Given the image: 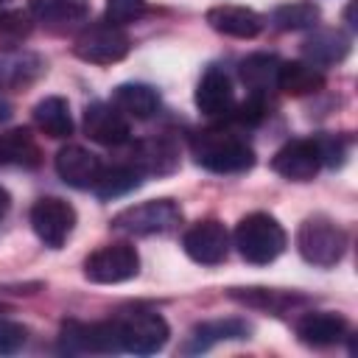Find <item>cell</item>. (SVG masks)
<instances>
[{
    "instance_id": "obj_6",
    "label": "cell",
    "mask_w": 358,
    "mask_h": 358,
    "mask_svg": "<svg viewBox=\"0 0 358 358\" xmlns=\"http://www.w3.org/2000/svg\"><path fill=\"white\" fill-rule=\"evenodd\" d=\"M129 48H131L129 34L120 25H112V22L87 25L76 36V45H73L76 56L81 62H90V64H115V62L126 59Z\"/></svg>"
},
{
    "instance_id": "obj_21",
    "label": "cell",
    "mask_w": 358,
    "mask_h": 358,
    "mask_svg": "<svg viewBox=\"0 0 358 358\" xmlns=\"http://www.w3.org/2000/svg\"><path fill=\"white\" fill-rule=\"evenodd\" d=\"M112 106H117L126 117H134V120H148L157 106H159V95L154 87L148 84H137V81H129V84H117L115 92H112Z\"/></svg>"
},
{
    "instance_id": "obj_8",
    "label": "cell",
    "mask_w": 358,
    "mask_h": 358,
    "mask_svg": "<svg viewBox=\"0 0 358 358\" xmlns=\"http://www.w3.org/2000/svg\"><path fill=\"white\" fill-rule=\"evenodd\" d=\"M31 227L48 249H62L76 227V210L59 196H42L31 207Z\"/></svg>"
},
{
    "instance_id": "obj_4",
    "label": "cell",
    "mask_w": 358,
    "mask_h": 358,
    "mask_svg": "<svg viewBox=\"0 0 358 358\" xmlns=\"http://www.w3.org/2000/svg\"><path fill=\"white\" fill-rule=\"evenodd\" d=\"M179 221H182V207L173 199H151V201L131 204V207L120 210L112 218V229L123 232V235L145 238V235L171 232Z\"/></svg>"
},
{
    "instance_id": "obj_10",
    "label": "cell",
    "mask_w": 358,
    "mask_h": 358,
    "mask_svg": "<svg viewBox=\"0 0 358 358\" xmlns=\"http://www.w3.org/2000/svg\"><path fill=\"white\" fill-rule=\"evenodd\" d=\"M62 350L64 352H120L117 327L112 322H64L62 324Z\"/></svg>"
},
{
    "instance_id": "obj_31",
    "label": "cell",
    "mask_w": 358,
    "mask_h": 358,
    "mask_svg": "<svg viewBox=\"0 0 358 358\" xmlns=\"http://www.w3.org/2000/svg\"><path fill=\"white\" fill-rule=\"evenodd\" d=\"M263 115H266V95L249 92V98H246L241 106H232V112H229L227 117H232L238 126L252 129V126H257V123L263 120Z\"/></svg>"
},
{
    "instance_id": "obj_29",
    "label": "cell",
    "mask_w": 358,
    "mask_h": 358,
    "mask_svg": "<svg viewBox=\"0 0 358 358\" xmlns=\"http://www.w3.org/2000/svg\"><path fill=\"white\" fill-rule=\"evenodd\" d=\"M28 6L42 22H78L90 11V0H28Z\"/></svg>"
},
{
    "instance_id": "obj_36",
    "label": "cell",
    "mask_w": 358,
    "mask_h": 358,
    "mask_svg": "<svg viewBox=\"0 0 358 358\" xmlns=\"http://www.w3.org/2000/svg\"><path fill=\"white\" fill-rule=\"evenodd\" d=\"M3 3H6V0H0V6H3Z\"/></svg>"
},
{
    "instance_id": "obj_33",
    "label": "cell",
    "mask_w": 358,
    "mask_h": 358,
    "mask_svg": "<svg viewBox=\"0 0 358 358\" xmlns=\"http://www.w3.org/2000/svg\"><path fill=\"white\" fill-rule=\"evenodd\" d=\"M313 140H316V148H319L322 165L336 168V165H341V162H344L347 148H344V140H341V137H336V134H319V137H313Z\"/></svg>"
},
{
    "instance_id": "obj_25",
    "label": "cell",
    "mask_w": 358,
    "mask_h": 358,
    "mask_svg": "<svg viewBox=\"0 0 358 358\" xmlns=\"http://www.w3.org/2000/svg\"><path fill=\"white\" fill-rule=\"evenodd\" d=\"M143 182V173L137 171V165H112V168H101L92 190L98 199H117V196H126L131 193L134 187H140Z\"/></svg>"
},
{
    "instance_id": "obj_17",
    "label": "cell",
    "mask_w": 358,
    "mask_h": 358,
    "mask_svg": "<svg viewBox=\"0 0 358 358\" xmlns=\"http://www.w3.org/2000/svg\"><path fill=\"white\" fill-rule=\"evenodd\" d=\"M347 330H350V322L333 310H310L296 319V336L310 347H330L341 341Z\"/></svg>"
},
{
    "instance_id": "obj_32",
    "label": "cell",
    "mask_w": 358,
    "mask_h": 358,
    "mask_svg": "<svg viewBox=\"0 0 358 358\" xmlns=\"http://www.w3.org/2000/svg\"><path fill=\"white\" fill-rule=\"evenodd\" d=\"M145 14V0H106V22L129 25Z\"/></svg>"
},
{
    "instance_id": "obj_9",
    "label": "cell",
    "mask_w": 358,
    "mask_h": 358,
    "mask_svg": "<svg viewBox=\"0 0 358 358\" xmlns=\"http://www.w3.org/2000/svg\"><path fill=\"white\" fill-rule=\"evenodd\" d=\"M182 249L190 260L201 263V266H215L227 257L229 252V232L221 221L215 218H204L196 221L185 235H182Z\"/></svg>"
},
{
    "instance_id": "obj_14",
    "label": "cell",
    "mask_w": 358,
    "mask_h": 358,
    "mask_svg": "<svg viewBox=\"0 0 358 358\" xmlns=\"http://www.w3.org/2000/svg\"><path fill=\"white\" fill-rule=\"evenodd\" d=\"M101 168H103L101 159L84 145H64L56 154V173L62 176L64 185L78 187V190H87V187L92 190Z\"/></svg>"
},
{
    "instance_id": "obj_30",
    "label": "cell",
    "mask_w": 358,
    "mask_h": 358,
    "mask_svg": "<svg viewBox=\"0 0 358 358\" xmlns=\"http://www.w3.org/2000/svg\"><path fill=\"white\" fill-rule=\"evenodd\" d=\"M34 31V20L28 11L20 8H3L0 11V48L3 50H14L20 48Z\"/></svg>"
},
{
    "instance_id": "obj_22",
    "label": "cell",
    "mask_w": 358,
    "mask_h": 358,
    "mask_svg": "<svg viewBox=\"0 0 358 358\" xmlns=\"http://www.w3.org/2000/svg\"><path fill=\"white\" fill-rule=\"evenodd\" d=\"M280 59L274 53H252L241 62L238 73H241V81L246 84L249 92H257V95H266L268 90L277 87V76H280Z\"/></svg>"
},
{
    "instance_id": "obj_7",
    "label": "cell",
    "mask_w": 358,
    "mask_h": 358,
    "mask_svg": "<svg viewBox=\"0 0 358 358\" xmlns=\"http://www.w3.org/2000/svg\"><path fill=\"white\" fill-rule=\"evenodd\" d=\"M140 271V255L129 243H106L84 260V277L98 285H117Z\"/></svg>"
},
{
    "instance_id": "obj_34",
    "label": "cell",
    "mask_w": 358,
    "mask_h": 358,
    "mask_svg": "<svg viewBox=\"0 0 358 358\" xmlns=\"http://www.w3.org/2000/svg\"><path fill=\"white\" fill-rule=\"evenodd\" d=\"M28 338V330L20 322L11 319H0V355H11L17 352Z\"/></svg>"
},
{
    "instance_id": "obj_12",
    "label": "cell",
    "mask_w": 358,
    "mask_h": 358,
    "mask_svg": "<svg viewBox=\"0 0 358 358\" xmlns=\"http://www.w3.org/2000/svg\"><path fill=\"white\" fill-rule=\"evenodd\" d=\"M271 168L288 179V182H310L319 168H322V157H319V148H316V140H291L285 143L274 159H271Z\"/></svg>"
},
{
    "instance_id": "obj_16",
    "label": "cell",
    "mask_w": 358,
    "mask_h": 358,
    "mask_svg": "<svg viewBox=\"0 0 358 358\" xmlns=\"http://www.w3.org/2000/svg\"><path fill=\"white\" fill-rule=\"evenodd\" d=\"M196 106L201 115L207 117H227L235 106V92H232V81L224 70L210 67L199 87H196Z\"/></svg>"
},
{
    "instance_id": "obj_3",
    "label": "cell",
    "mask_w": 358,
    "mask_h": 358,
    "mask_svg": "<svg viewBox=\"0 0 358 358\" xmlns=\"http://www.w3.org/2000/svg\"><path fill=\"white\" fill-rule=\"evenodd\" d=\"M296 249H299L305 263L319 266V268H330L347 252V232L327 215H310L299 224Z\"/></svg>"
},
{
    "instance_id": "obj_28",
    "label": "cell",
    "mask_w": 358,
    "mask_h": 358,
    "mask_svg": "<svg viewBox=\"0 0 358 358\" xmlns=\"http://www.w3.org/2000/svg\"><path fill=\"white\" fill-rule=\"evenodd\" d=\"M229 296L235 302H243L249 308H260V310H268V313H282L294 302H305V296L282 294V291H274V288H232Z\"/></svg>"
},
{
    "instance_id": "obj_23",
    "label": "cell",
    "mask_w": 358,
    "mask_h": 358,
    "mask_svg": "<svg viewBox=\"0 0 358 358\" xmlns=\"http://www.w3.org/2000/svg\"><path fill=\"white\" fill-rule=\"evenodd\" d=\"M277 87L288 95H310L319 92L324 87V73L322 67L310 64V62H282L280 64V76H277Z\"/></svg>"
},
{
    "instance_id": "obj_26",
    "label": "cell",
    "mask_w": 358,
    "mask_h": 358,
    "mask_svg": "<svg viewBox=\"0 0 358 358\" xmlns=\"http://www.w3.org/2000/svg\"><path fill=\"white\" fill-rule=\"evenodd\" d=\"M0 165H22L34 168L39 165V145L25 129H11L0 134Z\"/></svg>"
},
{
    "instance_id": "obj_2",
    "label": "cell",
    "mask_w": 358,
    "mask_h": 358,
    "mask_svg": "<svg viewBox=\"0 0 358 358\" xmlns=\"http://www.w3.org/2000/svg\"><path fill=\"white\" fill-rule=\"evenodd\" d=\"M235 246L241 252V257L252 266H266L271 260H277L288 243L285 229L280 227V221L268 213H249L238 221L235 227Z\"/></svg>"
},
{
    "instance_id": "obj_11",
    "label": "cell",
    "mask_w": 358,
    "mask_h": 358,
    "mask_svg": "<svg viewBox=\"0 0 358 358\" xmlns=\"http://www.w3.org/2000/svg\"><path fill=\"white\" fill-rule=\"evenodd\" d=\"M84 131L92 143L109 145V148H117V145L129 143V137H131L126 115L117 106L103 103V101H95L84 109Z\"/></svg>"
},
{
    "instance_id": "obj_20",
    "label": "cell",
    "mask_w": 358,
    "mask_h": 358,
    "mask_svg": "<svg viewBox=\"0 0 358 358\" xmlns=\"http://www.w3.org/2000/svg\"><path fill=\"white\" fill-rule=\"evenodd\" d=\"M45 73V59L36 53L6 50L0 53V90H20Z\"/></svg>"
},
{
    "instance_id": "obj_24",
    "label": "cell",
    "mask_w": 358,
    "mask_h": 358,
    "mask_svg": "<svg viewBox=\"0 0 358 358\" xmlns=\"http://www.w3.org/2000/svg\"><path fill=\"white\" fill-rule=\"evenodd\" d=\"M34 123L42 134L62 140L73 131V117H70V103L62 95H48L34 106Z\"/></svg>"
},
{
    "instance_id": "obj_35",
    "label": "cell",
    "mask_w": 358,
    "mask_h": 358,
    "mask_svg": "<svg viewBox=\"0 0 358 358\" xmlns=\"http://www.w3.org/2000/svg\"><path fill=\"white\" fill-rule=\"evenodd\" d=\"M8 207H11V196H8L6 187H0V218L8 213Z\"/></svg>"
},
{
    "instance_id": "obj_15",
    "label": "cell",
    "mask_w": 358,
    "mask_h": 358,
    "mask_svg": "<svg viewBox=\"0 0 358 358\" xmlns=\"http://www.w3.org/2000/svg\"><path fill=\"white\" fill-rule=\"evenodd\" d=\"M207 25L224 36H235V39H255L263 31V17L255 8L246 6H213L207 11Z\"/></svg>"
},
{
    "instance_id": "obj_19",
    "label": "cell",
    "mask_w": 358,
    "mask_h": 358,
    "mask_svg": "<svg viewBox=\"0 0 358 358\" xmlns=\"http://www.w3.org/2000/svg\"><path fill=\"white\" fill-rule=\"evenodd\" d=\"M302 53L310 64H338L350 53V36L338 28H319L302 42Z\"/></svg>"
},
{
    "instance_id": "obj_5",
    "label": "cell",
    "mask_w": 358,
    "mask_h": 358,
    "mask_svg": "<svg viewBox=\"0 0 358 358\" xmlns=\"http://www.w3.org/2000/svg\"><path fill=\"white\" fill-rule=\"evenodd\" d=\"M117 327V341L120 352H134V355H154L168 344L171 327L157 310H129L115 319Z\"/></svg>"
},
{
    "instance_id": "obj_1",
    "label": "cell",
    "mask_w": 358,
    "mask_h": 358,
    "mask_svg": "<svg viewBox=\"0 0 358 358\" xmlns=\"http://www.w3.org/2000/svg\"><path fill=\"white\" fill-rule=\"evenodd\" d=\"M190 151L193 159L213 173H243L255 165L252 145L241 134L224 126H210L196 131L190 140Z\"/></svg>"
},
{
    "instance_id": "obj_13",
    "label": "cell",
    "mask_w": 358,
    "mask_h": 358,
    "mask_svg": "<svg viewBox=\"0 0 358 358\" xmlns=\"http://www.w3.org/2000/svg\"><path fill=\"white\" fill-rule=\"evenodd\" d=\"M131 165H137L143 176H168L179 168V143L168 134L140 140L131 148Z\"/></svg>"
},
{
    "instance_id": "obj_18",
    "label": "cell",
    "mask_w": 358,
    "mask_h": 358,
    "mask_svg": "<svg viewBox=\"0 0 358 358\" xmlns=\"http://www.w3.org/2000/svg\"><path fill=\"white\" fill-rule=\"evenodd\" d=\"M252 327L243 319H215V322H201L190 330L187 341H185V352H204L218 341H229V338H249Z\"/></svg>"
},
{
    "instance_id": "obj_27",
    "label": "cell",
    "mask_w": 358,
    "mask_h": 358,
    "mask_svg": "<svg viewBox=\"0 0 358 358\" xmlns=\"http://www.w3.org/2000/svg\"><path fill=\"white\" fill-rule=\"evenodd\" d=\"M322 17L319 6L310 3V0H291V3H282L271 11V25L280 28V31H302V28H310L316 25Z\"/></svg>"
}]
</instances>
